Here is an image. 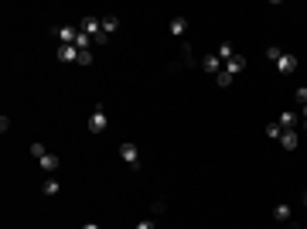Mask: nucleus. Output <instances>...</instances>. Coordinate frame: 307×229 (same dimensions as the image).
Returning a JSON list of instances; mask_svg holds the SVG:
<instances>
[{"label": "nucleus", "instance_id": "1", "mask_svg": "<svg viewBox=\"0 0 307 229\" xmlns=\"http://www.w3.org/2000/svg\"><path fill=\"white\" fill-rule=\"evenodd\" d=\"M266 55H270V62H276V69L284 72V75L297 72V55H290V52H280L276 45H270V48H266Z\"/></svg>", "mask_w": 307, "mask_h": 229}, {"label": "nucleus", "instance_id": "2", "mask_svg": "<svg viewBox=\"0 0 307 229\" xmlns=\"http://www.w3.org/2000/svg\"><path fill=\"white\" fill-rule=\"evenodd\" d=\"M27 150H31V158H38V161H41V168H45L48 174H55L58 168H62V161H58L55 154H51V150L45 147V144H31Z\"/></svg>", "mask_w": 307, "mask_h": 229}, {"label": "nucleus", "instance_id": "3", "mask_svg": "<svg viewBox=\"0 0 307 229\" xmlns=\"http://www.w3.org/2000/svg\"><path fill=\"white\" fill-rule=\"evenodd\" d=\"M106 123H109L106 110H102V106H96V110H92V116H89V130H92V134H102V130H106Z\"/></svg>", "mask_w": 307, "mask_h": 229}, {"label": "nucleus", "instance_id": "4", "mask_svg": "<svg viewBox=\"0 0 307 229\" xmlns=\"http://www.w3.org/2000/svg\"><path fill=\"white\" fill-rule=\"evenodd\" d=\"M120 158H123L130 168H140V150H136V144H130V140L120 144Z\"/></svg>", "mask_w": 307, "mask_h": 229}, {"label": "nucleus", "instance_id": "5", "mask_svg": "<svg viewBox=\"0 0 307 229\" xmlns=\"http://www.w3.org/2000/svg\"><path fill=\"white\" fill-rule=\"evenodd\" d=\"M55 38H58V45H75V38H79V24H75V28H72V24L55 28Z\"/></svg>", "mask_w": 307, "mask_h": 229}, {"label": "nucleus", "instance_id": "6", "mask_svg": "<svg viewBox=\"0 0 307 229\" xmlns=\"http://www.w3.org/2000/svg\"><path fill=\"white\" fill-rule=\"evenodd\" d=\"M222 69H226L229 75H232V79H236V75H242V72H246V58H242V55H239V52H236V55L229 58L226 65H222Z\"/></svg>", "mask_w": 307, "mask_h": 229}, {"label": "nucleus", "instance_id": "7", "mask_svg": "<svg viewBox=\"0 0 307 229\" xmlns=\"http://www.w3.org/2000/svg\"><path fill=\"white\" fill-rule=\"evenodd\" d=\"M202 72H208V75H218V72H222V58H218V55H205V58H202Z\"/></svg>", "mask_w": 307, "mask_h": 229}, {"label": "nucleus", "instance_id": "8", "mask_svg": "<svg viewBox=\"0 0 307 229\" xmlns=\"http://www.w3.org/2000/svg\"><path fill=\"white\" fill-rule=\"evenodd\" d=\"M297 144H300L297 130H284V134H280V147L284 150H297Z\"/></svg>", "mask_w": 307, "mask_h": 229}, {"label": "nucleus", "instance_id": "9", "mask_svg": "<svg viewBox=\"0 0 307 229\" xmlns=\"http://www.w3.org/2000/svg\"><path fill=\"white\" fill-rule=\"evenodd\" d=\"M58 62H79V48L75 45H58Z\"/></svg>", "mask_w": 307, "mask_h": 229}, {"label": "nucleus", "instance_id": "10", "mask_svg": "<svg viewBox=\"0 0 307 229\" xmlns=\"http://www.w3.org/2000/svg\"><path fill=\"white\" fill-rule=\"evenodd\" d=\"M273 219H276V222H287V229H294V222H290V206H284V202L273 209Z\"/></svg>", "mask_w": 307, "mask_h": 229}, {"label": "nucleus", "instance_id": "11", "mask_svg": "<svg viewBox=\"0 0 307 229\" xmlns=\"http://www.w3.org/2000/svg\"><path fill=\"white\" fill-rule=\"evenodd\" d=\"M297 123H300V116H297V113H290V110H287V113H280V126H284V130H294Z\"/></svg>", "mask_w": 307, "mask_h": 229}, {"label": "nucleus", "instance_id": "12", "mask_svg": "<svg viewBox=\"0 0 307 229\" xmlns=\"http://www.w3.org/2000/svg\"><path fill=\"white\" fill-rule=\"evenodd\" d=\"M184 31H188V21H184V17H171V35L181 38Z\"/></svg>", "mask_w": 307, "mask_h": 229}, {"label": "nucleus", "instance_id": "13", "mask_svg": "<svg viewBox=\"0 0 307 229\" xmlns=\"http://www.w3.org/2000/svg\"><path fill=\"white\" fill-rule=\"evenodd\" d=\"M41 192H45V195H58V192H62L58 178H45V182H41Z\"/></svg>", "mask_w": 307, "mask_h": 229}, {"label": "nucleus", "instance_id": "14", "mask_svg": "<svg viewBox=\"0 0 307 229\" xmlns=\"http://www.w3.org/2000/svg\"><path fill=\"white\" fill-rule=\"evenodd\" d=\"M215 55H218V58H222V65H226V62H229V58H232V55H236V48H232V45H229V41H222V45H218V52H215Z\"/></svg>", "mask_w": 307, "mask_h": 229}, {"label": "nucleus", "instance_id": "15", "mask_svg": "<svg viewBox=\"0 0 307 229\" xmlns=\"http://www.w3.org/2000/svg\"><path fill=\"white\" fill-rule=\"evenodd\" d=\"M116 28H120V21H116V17H102V35H106V38L113 35Z\"/></svg>", "mask_w": 307, "mask_h": 229}, {"label": "nucleus", "instance_id": "16", "mask_svg": "<svg viewBox=\"0 0 307 229\" xmlns=\"http://www.w3.org/2000/svg\"><path fill=\"white\" fill-rule=\"evenodd\" d=\"M89 45H92V38H89V35H82V31H79V38H75V48H79V52H92Z\"/></svg>", "mask_w": 307, "mask_h": 229}, {"label": "nucleus", "instance_id": "17", "mask_svg": "<svg viewBox=\"0 0 307 229\" xmlns=\"http://www.w3.org/2000/svg\"><path fill=\"white\" fill-rule=\"evenodd\" d=\"M215 82H218V86H222V89H229V86H232V82H236V79H232V75H229V72L222 69V72H218V75H215Z\"/></svg>", "mask_w": 307, "mask_h": 229}, {"label": "nucleus", "instance_id": "18", "mask_svg": "<svg viewBox=\"0 0 307 229\" xmlns=\"http://www.w3.org/2000/svg\"><path fill=\"white\" fill-rule=\"evenodd\" d=\"M280 134H284V126H280V123H266V137L280 140Z\"/></svg>", "mask_w": 307, "mask_h": 229}, {"label": "nucleus", "instance_id": "19", "mask_svg": "<svg viewBox=\"0 0 307 229\" xmlns=\"http://www.w3.org/2000/svg\"><path fill=\"white\" fill-rule=\"evenodd\" d=\"M294 96H297V103H300V106H307V86H300V89H294Z\"/></svg>", "mask_w": 307, "mask_h": 229}, {"label": "nucleus", "instance_id": "20", "mask_svg": "<svg viewBox=\"0 0 307 229\" xmlns=\"http://www.w3.org/2000/svg\"><path fill=\"white\" fill-rule=\"evenodd\" d=\"M136 229H157V226H154V219H140V222H136Z\"/></svg>", "mask_w": 307, "mask_h": 229}, {"label": "nucleus", "instance_id": "21", "mask_svg": "<svg viewBox=\"0 0 307 229\" xmlns=\"http://www.w3.org/2000/svg\"><path fill=\"white\" fill-rule=\"evenodd\" d=\"M82 229H99V226H96V222H86V226H82Z\"/></svg>", "mask_w": 307, "mask_h": 229}, {"label": "nucleus", "instance_id": "22", "mask_svg": "<svg viewBox=\"0 0 307 229\" xmlns=\"http://www.w3.org/2000/svg\"><path fill=\"white\" fill-rule=\"evenodd\" d=\"M304 209H307V192H304Z\"/></svg>", "mask_w": 307, "mask_h": 229}]
</instances>
